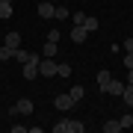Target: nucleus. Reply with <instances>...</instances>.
Returning <instances> with one entry per match:
<instances>
[{"label": "nucleus", "instance_id": "1", "mask_svg": "<svg viewBox=\"0 0 133 133\" xmlns=\"http://www.w3.org/2000/svg\"><path fill=\"white\" fill-rule=\"evenodd\" d=\"M86 124L83 121H71V118H59L53 124V133H83Z\"/></svg>", "mask_w": 133, "mask_h": 133}, {"label": "nucleus", "instance_id": "2", "mask_svg": "<svg viewBox=\"0 0 133 133\" xmlns=\"http://www.w3.org/2000/svg\"><path fill=\"white\" fill-rule=\"evenodd\" d=\"M38 59H42V53H30V59L24 62V80H36L38 77Z\"/></svg>", "mask_w": 133, "mask_h": 133}, {"label": "nucleus", "instance_id": "3", "mask_svg": "<svg viewBox=\"0 0 133 133\" xmlns=\"http://www.w3.org/2000/svg\"><path fill=\"white\" fill-rule=\"evenodd\" d=\"M38 77H56V62H53V56H42L38 59Z\"/></svg>", "mask_w": 133, "mask_h": 133}, {"label": "nucleus", "instance_id": "4", "mask_svg": "<svg viewBox=\"0 0 133 133\" xmlns=\"http://www.w3.org/2000/svg\"><path fill=\"white\" fill-rule=\"evenodd\" d=\"M124 86H127V83H121V80H115V77H109V83L104 86V92H107V95H115V98H121Z\"/></svg>", "mask_w": 133, "mask_h": 133}, {"label": "nucleus", "instance_id": "5", "mask_svg": "<svg viewBox=\"0 0 133 133\" xmlns=\"http://www.w3.org/2000/svg\"><path fill=\"white\" fill-rule=\"evenodd\" d=\"M33 109H36V107H33V101H30V98H21L18 104H15V107L9 109V112H12V115H18V112H24V115H30V112H33Z\"/></svg>", "mask_w": 133, "mask_h": 133}, {"label": "nucleus", "instance_id": "6", "mask_svg": "<svg viewBox=\"0 0 133 133\" xmlns=\"http://www.w3.org/2000/svg\"><path fill=\"white\" fill-rule=\"evenodd\" d=\"M53 104H56V109H62V112H65V109H71L77 101H74V98L65 92V95H56V98H53Z\"/></svg>", "mask_w": 133, "mask_h": 133}, {"label": "nucleus", "instance_id": "7", "mask_svg": "<svg viewBox=\"0 0 133 133\" xmlns=\"http://www.w3.org/2000/svg\"><path fill=\"white\" fill-rule=\"evenodd\" d=\"M86 38H89V33H86L83 27H74V30H71V42H74V44H83Z\"/></svg>", "mask_w": 133, "mask_h": 133}, {"label": "nucleus", "instance_id": "8", "mask_svg": "<svg viewBox=\"0 0 133 133\" xmlns=\"http://www.w3.org/2000/svg\"><path fill=\"white\" fill-rule=\"evenodd\" d=\"M38 15H42V18H53V3L50 0H42V3H38Z\"/></svg>", "mask_w": 133, "mask_h": 133}, {"label": "nucleus", "instance_id": "9", "mask_svg": "<svg viewBox=\"0 0 133 133\" xmlns=\"http://www.w3.org/2000/svg\"><path fill=\"white\" fill-rule=\"evenodd\" d=\"M3 44H6V48H12V50H18V48H21V33H9Z\"/></svg>", "mask_w": 133, "mask_h": 133}, {"label": "nucleus", "instance_id": "10", "mask_svg": "<svg viewBox=\"0 0 133 133\" xmlns=\"http://www.w3.org/2000/svg\"><path fill=\"white\" fill-rule=\"evenodd\" d=\"M98 27H101V24H98L95 15H86V21H83V30H86V33H95Z\"/></svg>", "mask_w": 133, "mask_h": 133}, {"label": "nucleus", "instance_id": "11", "mask_svg": "<svg viewBox=\"0 0 133 133\" xmlns=\"http://www.w3.org/2000/svg\"><path fill=\"white\" fill-rule=\"evenodd\" d=\"M68 15H71V9H68V6H53V18H56V21H65Z\"/></svg>", "mask_w": 133, "mask_h": 133}, {"label": "nucleus", "instance_id": "12", "mask_svg": "<svg viewBox=\"0 0 133 133\" xmlns=\"http://www.w3.org/2000/svg\"><path fill=\"white\" fill-rule=\"evenodd\" d=\"M121 101L133 109V86H124V92H121Z\"/></svg>", "mask_w": 133, "mask_h": 133}, {"label": "nucleus", "instance_id": "13", "mask_svg": "<svg viewBox=\"0 0 133 133\" xmlns=\"http://www.w3.org/2000/svg\"><path fill=\"white\" fill-rule=\"evenodd\" d=\"M118 130H121L118 118H112V121H107V124H104V133H118Z\"/></svg>", "mask_w": 133, "mask_h": 133}, {"label": "nucleus", "instance_id": "14", "mask_svg": "<svg viewBox=\"0 0 133 133\" xmlns=\"http://www.w3.org/2000/svg\"><path fill=\"white\" fill-rule=\"evenodd\" d=\"M109 77H112V74H109L107 68H104V71H98V86H101V92H104V86L109 83Z\"/></svg>", "mask_w": 133, "mask_h": 133}, {"label": "nucleus", "instance_id": "15", "mask_svg": "<svg viewBox=\"0 0 133 133\" xmlns=\"http://www.w3.org/2000/svg\"><path fill=\"white\" fill-rule=\"evenodd\" d=\"M12 18V3H0V21Z\"/></svg>", "mask_w": 133, "mask_h": 133}, {"label": "nucleus", "instance_id": "16", "mask_svg": "<svg viewBox=\"0 0 133 133\" xmlns=\"http://www.w3.org/2000/svg\"><path fill=\"white\" fill-rule=\"evenodd\" d=\"M71 74V65H68V62H59L56 65V77H68Z\"/></svg>", "mask_w": 133, "mask_h": 133}, {"label": "nucleus", "instance_id": "17", "mask_svg": "<svg viewBox=\"0 0 133 133\" xmlns=\"http://www.w3.org/2000/svg\"><path fill=\"white\" fill-rule=\"evenodd\" d=\"M118 124H121V130H127V127H133V115H130V112H124L121 118H118Z\"/></svg>", "mask_w": 133, "mask_h": 133}, {"label": "nucleus", "instance_id": "18", "mask_svg": "<svg viewBox=\"0 0 133 133\" xmlns=\"http://www.w3.org/2000/svg\"><path fill=\"white\" fill-rule=\"evenodd\" d=\"M56 53V42H44V50H42V56H53Z\"/></svg>", "mask_w": 133, "mask_h": 133}, {"label": "nucleus", "instance_id": "19", "mask_svg": "<svg viewBox=\"0 0 133 133\" xmlns=\"http://www.w3.org/2000/svg\"><path fill=\"white\" fill-rule=\"evenodd\" d=\"M68 95H71L74 101H80V98L86 95V89H83V86H71V92H68Z\"/></svg>", "mask_w": 133, "mask_h": 133}, {"label": "nucleus", "instance_id": "20", "mask_svg": "<svg viewBox=\"0 0 133 133\" xmlns=\"http://www.w3.org/2000/svg\"><path fill=\"white\" fill-rule=\"evenodd\" d=\"M0 59H15V50L3 44V48H0Z\"/></svg>", "mask_w": 133, "mask_h": 133}, {"label": "nucleus", "instance_id": "21", "mask_svg": "<svg viewBox=\"0 0 133 133\" xmlns=\"http://www.w3.org/2000/svg\"><path fill=\"white\" fill-rule=\"evenodd\" d=\"M83 21H86V12H74V27H83Z\"/></svg>", "mask_w": 133, "mask_h": 133}, {"label": "nucleus", "instance_id": "22", "mask_svg": "<svg viewBox=\"0 0 133 133\" xmlns=\"http://www.w3.org/2000/svg\"><path fill=\"white\" fill-rule=\"evenodd\" d=\"M48 42H56L59 44V30H50V33H48Z\"/></svg>", "mask_w": 133, "mask_h": 133}, {"label": "nucleus", "instance_id": "23", "mask_svg": "<svg viewBox=\"0 0 133 133\" xmlns=\"http://www.w3.org/2000/svg\"><path fill=\"white\" fill-rule=\"evenodd\" d=\"M121 48L127 50V53H133V38H124V44H121Z\"/></svg>", "mask_w": 133, "mask_h": 133}, {"label": "nucleus", "instance_id": "24", "mask_svg": "<svg viewBox=\"0 0 133 133\" xmlns=\"http://www.w3.org/2000/svg\"><path fill=\"white\" fill-rule=\"evenodd\" d=\"M124 68H133V53H124Z\"/></svg>", "mask_w": 133, "mask_h": 133}, {"label": "nucleus", "instance_id": "25", "mask_svg": "<svg viewBox=\"0 0 133 133\" xmlns=\"http://www.w3.org/2000/svg\"><path fill=\"white\" fill-rule=\"evenodd\" d=\"M127 86H133V68H127Z\"/></svg>", "mask_w": 133, "mask_h": 133}, {"label": "nucleus", "instance_id": "26", "mask_svg": "<svg viewBox=\"0 0 133 133\" xmlns=\"http://www.w3.org/2000/svg\"><path fill=\"white\" fill-rule=\"evenodd\" d=\"M0 3H12V0H0Z\"/></svg>", "mask_w": 133, "mask_h": 133}, {"label": "nucleus", "instance_id": "27", "mask_svg": "<svg viewBox=\"0 0 133 133\" xmlns=\"http://www.w3.org/2000/svg\"><path fill=\"white\" fill-rule=\"evenodd\" d=\"M50 3H53V0H50Z\"/></svg>", "mask_w": 133, "mask_h": 133}]
</instances>
